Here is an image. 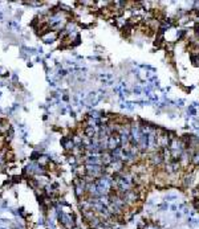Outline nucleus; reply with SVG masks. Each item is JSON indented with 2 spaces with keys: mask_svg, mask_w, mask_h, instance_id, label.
Listing matches in <instances>:
<instances>
[{
  "mask_svg": "<svg viewBox=\"0 0 199 229\" xmlns=\"http://www.w3.org/2000/svg\"><path fill=\"white\" fill-rule=\"evenodd\" d=\"M149 229H153V228H149Z\"/></svg>",
  "mask_w": 199,
  "mask_h": 229,
  "instance_id": "39448f33",
  "label": "nucleus"
},
{
  "mask_svg": "<svg viewBox=\"0 0 199 229\" xmlns=\"http://www.w3.org/2000/svg\"><path fill=\"white\" fill-rule=\"evenodd\" d=\"M187 111H188V114H191V115H194V114L197 113V111H195V109H194V107H190V109H188Z\"/></svg>",
  "mask_w": 199,
  "mask_h": 229,
  "instance_id": "f257e3e1",
  "label": "nucleus"
},
{
  "mask_svg": "<svg viewBox=\"0 0 199 229\" xmlns=\"http://www.w3.org/2000/svg\"><path fill=\"white\" fill-rule=\"evenodd\" d=\"M134 93H137V94H139V93H141V90H139V87H135V89H134Z\"/></svg>",
  "mask_w": 199,
  "mask_h": 229,
  "instance_id": "7ed1b4c3",
  "label": "nucleus"
},
{
  "mask_svg": "<svg viewBox=\"0 0 199 229\" xmlns=\"http://www.w3.org/2000/svg\"><path fill=\"white\" fill-rule=\"evenodd\" d=\"M167 200H170V201H172V200H175V199H177V196H167Z\"/></svg>",
  "mask_w": 199,
  "mask_h": 229,
  "instance_id": "f03ea898",
  "label": "nucleus"
},
{
  "mask_svg": "<svg viewBox=\"0 0 199 229\" xmlns=\"http://www.w3.org/2000/svg\"><path fill=\"white\" fill-rule=\"evenodd\" d=\"M170 209H171V211H175V209H177V207H175V205H171Z\"/></svg>",
  "mask_w": 199,
  "mask_h": 229,
  "instance_id": "20e7f679",
  "label": "nucleus"
}]
</instances>
